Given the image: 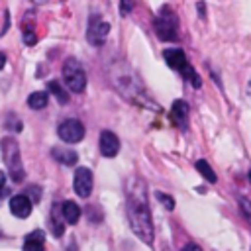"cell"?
Instances as JSON below:
<instances>
[{
  "mask_svg": "<svg viewBox=\"0 0 251 251\" xmlns=\"http://www.w3.org/2000/svg\"><path fill=\"white\" fill-rule=\"evenodd\" d=\"M126 216L129 222L131 231L145 241L147 245L153 243V218L147 202V184L139 176H131L126 182Z\"/></svg>",
  "mask_w": 251,
  "mask_h": 251,
  "instance_id": "6da1fadb",
  "label": "cell"
},
{
  "mask_svg": "<svg viewBox=\"0 0 251 251\" xmlns=\"http://www.w3.org/2000/svg\"><path fill=\"white\" fill-rule=\"evenodd\" d=\"M2 155H4V163L8 167V173L12 176L14 182H22L25 178V169L20 157V145L14 137H4L2 141Z\"/></svg>",
  "mask_w": 251,
  "mask_h": 251,
  "instance_id": "7a4b0ae2",
  "label": "cell"
},
{
  "mask_svg": "<svg viewBox=\"0 0 251 251\" xmlns=\"http://www.w3.org/2000/svg\"><path fill=\"white\" fill-rule=\"evenodd\" d=\"M63 82H65V86H67L71 92H75V94L82 92L84 86H86V73H84L82 65H80L75 57H69V59L63 63Z\"/></svg>",
  "mask_w": 251,
  "mask_h": 251,
  "instance_id": "3957f363",
  "label": "cell"
},
{
  "mask_svg": "<svg viewBox=\"0 0 251 251\" xmlns=\"http://www.w3.org/2000/svg\"><path fill=\"white\" fill-rule=\"evenodd\" d=\"M155 31L159 35V39L163 41H175L178 35V20H176V14L169 8V6H163L159 16L155 18Z\"/></svg>",
  "mask_w": 251,
  "mask_h": 251,
  "instance_id": "277c9868",
  "label": "cell"
},
{
  "mask_svg": "<svg viewBox=\"0 0 251 251\" xmlns=\"http://www.w3.org/2000/svg\"><path fill=\"white\" fill-rule=\"evenodd\" d=\"M57 135L63 143H78L82 137H84V126L80 120H75V118H69L65 120L63 124H59L57 127Z\"/></svg>",
  "mask_w": 251,
  "mask_h": 251,
  "instance_id": "5b68a950",
  "label": "cell"
},
{
  "mask_svg": "<svg viewBox=\"0 0 251 251\" xmlns=\"http://www.w3.org/2000/svg\"><path fill=\"white\" fill-rule=\"evenodd\" d=\"M108 33H110V24L104 22L100 16H92L90 22H88V29H86V39L90 45H104L106 39H108Z\"/></svg>",
  "mask_w": 251,
  "mask_h": 251,
  "instance_id": "8992f818",
  "label": "cell"
},
{
  "mask_svg": "<svg viewBox=\"0 0 251 251\" xmlns=\"http://www.w3.org/2000/svg\"><path fill=\"white\" fill-rule=\"evenodd\" d=\"M73 188L80 198H88L92 192V173L88 167H78L75 171V178H73Z\"/></svg>",
  "mask_w": 251,
  "mask_h": 251,
  "instance_id": "52a82bcc",
  "label": "cell"
},
{
  "mask_svg": "<svg viewBox=\"0 0 251 251\" xmlns=\"http://www.w3.org/2000/svg\"><path fill=\"white\" fill-rule=\"evenodd\" d=\"M98 145H100V153H102L104 157H108V159L116 157L118 151H120V139H118V135H116L114 131H108V129H104V131L100 133Z\"/></svg>",
  "mask_w": 251,
  "mask_h": 251,
  "instance_id": "ba28073f",
  "label": "cell"
},
{
  "mask_svg": "<svg viewBox=\"0 0 251 251\" xmlns=\"http://www.w3.org/2000/svg\"><path fill=\"white\" fill-rule=\"evenodd\" d=\"M31 208H33V202L25 194H16L10 198V212L16 218H27L31 214Z\"/></svg>",
  "mask_w": 251,
  "mask_h": 251,
  "instance_id": "9c48e42d",
  "label": "cell"
},
{
  "mask_svg": "<svg viewBox=\"0 0 251 251\" xmlns=\"http://www.w3.org/2000/svg\"><path fill=\"white\" fill-rule=\"evenodd\" d=\"M171 120L176 127L186 129L188 126V104L184 100H175L171 106Z\"/></svg>",
  "mask_w": 251,
  "mask_h": 251,
  "instance_id": "30bf717a",
  "label": "cell"
},
{
  "mask_svg": "<svg viewBox=\"0 0 251 251\" xmlns=\"http://www.w3.org/2000/svg\"><path fill=\"white\" fill-rule=\"evenodd\" d=\"M163 57H165L167 65H169L171 69H175V71H182V69L188 65L186 55H184L182 49H165V51H163Z\"/></svg>",
  "mask_w": 251,
  "mask_h": 251,
  "instance_id": "8fae6325",
  "label": "cell"
},
{
  "mask_svg": "<svg viewBox=\"0 0 251 251\" xmlns=\"http://www.w3.org/2000/svg\"><path fill=\"white\" fill-rule=\"evenodd\" d=\"M51 155H53V159H57L59 163H63L67 167H73L76 163V159H78L76 151H73L69 147H53L51 149Z\"/></svg>",
  "mask_w": 251,
  "mask_h": 251,
  "instance_id": "7c38bea8",
  "label": "cell"
},
{
  "mask_svg": "<svg viewBox=\"0 0 251 251\" xmlns=\"http://www.w3.org/2000/svg\"><path fill=\"white\" fill-rule=\"evenodd\" d=\"M43 247H45V233L41 229L31 231L24 241V249L25 251H41Z\"/></svg>",
  "mask_w": 251,
  "mask_h": 251,
  "instance_id": "4fadbf2b",
  "label": "cell"
},
{
  "mask_svg": "<svg viewBox=\"0 0 251 251\" xmlns=\"http://www.w3.org/2000/svg\"><path fill=\"white\" fill-rule=\"evenodd\" d=\"M61 210H63L65 222H69V224H76V222H78V218H80V208H78L76 202L65 200V202L61 204Z\"/></svg>",
  "mask_w": 251,
  "mask_h": 251,
  "instance_id": "5bb4252c",
  "label": "cell"
},
{
  "mask_svg": "<svg viewBox=\"0 0 251 251\" xmlns=\"http://www.w3.org/2000/svg\"><path fill=\"white\" fill-rule=\"evenodd\" d=\"M63 210H61V204H55L53 210H51V229L57 237H61L65 233V226H63Z\"/></svg>",
  "mask_w": 251,
  "mask_h": 251,
  "instance_id": "9a60e30c",
  "label": "cell"
},
{
  "mask_svg": "<svg viewBox=\"0 0 251 251\" xmlns=\"http://www.w3.org/2000/svg\"><path fill=\"white\" fill-rule=\"evenodd\" d=\"M49 102V92H43V90H37V92H31L27 96V106L33 108V110H41L45 108Z\"/></svg>",
  "mask_w": 251,
  "mask_h": 251,
  "instance_id": "2e32d148",
  "label": "cell"
},
{
  "mask_svg": "<svg viewBox=\"0 0 251 251\" xmlns=\"http://www.w3.org/2000/svg\"><path fill=\"white\" fill-rule=\"evenodd\" d=\"M47 92L53 94V96L59 100V104H67V102H69V94H67V90L61 86L59 80H49V82H47Z\"/></svg>",
  "mask_w": 251,
  "mask_h": 251,
  "instance_id": "e0dca14e",
  "label": "cell"
},
{
  "mask_svg": "<svg viewBox=\"0 0 251 251\" xmlns=\"http://www.w3.org/2000/svg\"><path fill=\"white\" fill-rule=\"evenodd\" d=\"M194 167H196V171L208 180V182H216L218 180V176H216V173H214V169L208 165V161L206 159H198L196 163H194Z\"/></svg>",
  "mask_w": 251,
  "mask_h": 251,
  "instance_id": "ac0fdd59",
  "label": "cell"
},
{
  "mask_svg": "<svg viewBox=\"0 0 251 251\" xmlns=\"http://www.w3.org/2000/svg\"><path fill=\"white\" fill-rule=\"evenodd\" d=\"M180 73L184 75V78H186V80H188V82H190L194 88H200V86H202V80H200V76L196 75V71H194L190 65H186V67H184Z\"/></svg>",
  "mask_w": 251,
  "mask_h": 251,
  "instance_id": "d6986e66",
  "label": "cell"
},
{
  "mask_svg": "<svg viewBox=\"0 0 251 251\" xmlns=\"http://www.w3.org/2000/svg\"><path fill=\"white\" fill-rule=\"evenodd\" d=\"M155 196H157V200H159L167 210H173V208H175V198H173V196H169V194H165V192H155Z\"/></svg>",
  "mask_w": 251,
  "mask_h": 251,
  "instance_id": "ffe728a7",
  "label": "cell"
},
{
  "mask_svg": "<svg viewBox=\"0 0 251 251\" xmlns=\"http://www.w3.org/2000/svg\"><path fill=\"white\" fill-rule=\"evenodd\" d=\"M239 206H241L243 216H245V218L249 220V224H251V200L245 198V196H239Z\"/></svg>",
  "mask_w": 251,
  "mask_h": 251,
  "instance_id": "44dd1931",
  "label": "cell"
},
{
  "mask_svg": "<svg viewBox=\"0 0 251 251\" xmlns=\"http://www.w3.org/2000/svg\"><path fill=\"white\" fill-rule=\"evenodd\" d=\"M24 43L25 45H35L37 43V35L31 29H24Z\"/></svg>",
  "mask_w": 251,
  "mask_h": 251,
  "instance_id": "7402d4cb",
  "label": "cell"
},
{
  "mask_svg": "<svg viewBox=\"0 0 251 251\" xmlns=\"http://www.w3.org/2000/svg\"><path fill=\"white\" fill-rule=\"evenodd\" d=\"M131 10H133V2L131 0H120V14L122 16H127Z\"/></svg>",
  "mask_w": 251,
  "mask_h": 251,
  "instance_id": "603a6c76",
  "label": "cell"
},
{
  "mask_svg": "<svg viewBox=\"0 0 251 251\" xmlns=\"http://www.w3.org/2000/svg\"><path fill=\"white\" fill-rule=\"evenodd\" d=\"M196 6H198V14H200V18H206V6H204V2H198Z\"/></svg>",
  "mask_w": 251,
  "mask_h": 251,
  "instance_id": "cb8c5ba5",
  "label": "cell"
},
{
  "mask_svg": "<svg viewBox=\"0 0 251 251\" xmlns=\"http://www.w3.org/2000/svg\"><path fill=\"white\" fill-rule=\"evenodd\" d=\"M4 184H6V175H4L2 171H0V190L4 188Z\"/></svg>",
  "mask_w": 251,
  "mask_h": 251,
  "instance_id": "d4e9b609",
  "label": "cell"
},
{
  "mask_svg": "<svg viewBox=\"0 0 251 251\" xmlns=\"http://www.w3.org/2000/svg\"><path fill=\"white\" fill-rule=\"evenodd\" d=\"M4 65H6V55H4L2 51H0V71L4 69Z\"/></svg>",
  "mask_w": 251,
  "mask_h": 251,
  "instance_id": "484cf974",
  "label": "cell"
},
{
  "mask_svg": "<svg viewBox=\"0 0 251 251\" xmlns=\"http://www.w3.org/2000/svg\"><path fill=\"white\" fill-rule=\"evenodd\" d=\"M184 249H200L196 243H188V245H184Z\"/></svg>",
  "mask_w": 251,
  "mask_h": 251,
  "instance_id": "4316f807",
  "label": "cell"
},
{
  "mask_svg": "<svg viewBox=\"0 0 251 251\" xmlns=\"http://www.w3.org/2000/svg\"><path fill=\"white\" fill-rule=\"evenodd\" d=\"M33 4H43V2H47V0H31Z\"/></svg>",
  "mask_w": 251,
  "mask_h": 251,
  "instance_id": "83f0119b",
  "label": "cell"
},
{
  "mask_svg": "<svg viewBox=\"0 0 251 251\" xmlns=\"http://www.w3.org/2000/svg\"><path fill=\"white\" fill-rule=\"evenodd\" d=\"M249 182H251V171H249Z\"/></svg>",
  "mask_w": 251,
  "mask_h": 251,
  "instance_id": "f1b7e54d",
  "label": "cell"
}]
</instances>
